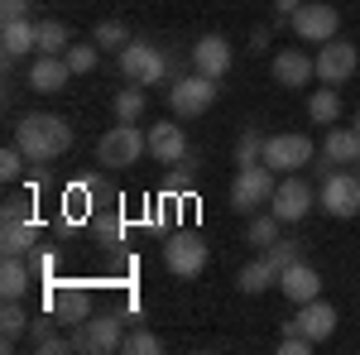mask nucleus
<instances>
[{"mask_svg":"<svg viewBox=\"0 0 360 355\" xmlns=\"http://www.w3.org/2000/svg\"><path fill=\"white\" fill-rule=\"evenodd\" d=\"M0 53H5V63H20V58L39 53V25H29V20H0Z\"/></svg>","mask_w":360,"mask_h":355,"instance_id":"obj_20","label":"nucleus"},{"mask_svg":"<svg viewBox=\"0 0 360 355\" xmlns=\"http://www.w3.org/2000/svg\"><path fill=\"white\" fill-rule=\"evenodd\" d=\"M274 188H278V173L269 164L236 168V183H231V207H236L240 217H255L259 207H269Z\"/></svg>","mask_w":360,"mask_h":355,"instance_id":"obj_4","label":"nucleus"},{"mask_svg":"<svg viewBox=\"0 0 360 355\" xmlns=\"http://www.w3.org/2000/svg\"><path fill=\"white\" fill-rule=\"evenodd\" d=\"M34 351H44V355H68V351H72V336H53V331H49L44 341H34Z\"/></svg>","mask_w":360,"mask_h":355,"instance_id":"obj_38","label":"nucleus"},{"mask_svg":"<svg viewBox=\"0 0 360 355\" xmlns=\"http://www.w3.org/2000/svg\"><path fill=\"white\" fill-rule=\"evenodd\" d=\"M312 207H317V192L307 188L298 173H283L278 188H274V197H269V212H274L283 226H298V221L312 217Z\"/></svg>","mask_w":360,"mask_h":355,"instance_id":"obj_9","label":"nucleus"},{"mask_svg":"<svg viewBox=\"0 0 360 355\" xmlns=\"http://www.w3.org/2000/svg\"><path fill=\"white\" fill-rule=\"evenodd\" d=\"M317 207L336 221H351L360 217V173H327L322 178V192H317Z\"/></svg>","mask_w":360,"mask_h":355,"instance_id":"obj_10","label":"nucleus"},{"mask_svg":"<svg viewBox=\"0 0 360 355\" xmlns=\"http://www.w3.org/2000/svg\"><path fill=\"white\" fill-rule=\"evenodd\" d=\"M278 231H283V221H278L274 212H255V217H250V226H245V240L255 250H269L278 240Z\"/></svg>","mask_w":360,"mask_h":355,"instance_id":"obj_27","label":"nucleus"},{"mask_svg":"<svg viewBox=\"0 0 360 355\" xmlns=\"http://www.w3.org/2000/svg\"><path fill=\"white\" fill-rule=\"evenodd\" d=\"M298 10H303V0H274V25H293V15H298Z\"/></svg>","mask_w":360,"mask_h":355,"instance_id":"obj_40","label":"nucleus"},{"mask_svg":"<svg viewBox=\"0 0 360 355\" xmlns=\"http://www.w3.org/2000/svg\"><path fill=\"white\" fill-rule=\"evenodd\" d=\"M188 63H193V72L221 82L226 72H231V63H236V53H231V44H226L221 34H202L193 44V53H188Z\"/></svg>","mask_w":360,"mask_h":355,"instance_id":"obj_14","label":"nucleus"},{"mask_svg":"<svg viewBox=\"0 0 360 355\" xmlns=\"http://www.w3.org/2000/svg\"><path fill=\"white\" fill-rule=\"evenodd\" d=\"M29 283H34L29 259H20V254H5V264H0V298L25 302V298H29Z\"/></svg>","mask_w":360,"mask_h":355,"instance_id":"obj_23","label":"nucleus"},{"mask_svg":"<svg viewBox=\"0 0 360 355\" xmlns=\"http://www.w3.org/2000/svg\"><path fill=\"white\" fill-rule=\"evenodd\" d=\"M278 293L293 302H312V298H322V273L312 269L307 259H298V264H288V269L278 273Z\"/></svg>","mask_w":360,"mask_h":355,"instance_id":"obj_18","label":"nucleus"},{"mask_svg":"<svg viewBox=\"0 0 360 355\" xmlns=\"http://www.w3.org/2000/svg\"><path fill=\"white\" fill-rule=\"evenodd\" d=\"M264 254H269V264L283 273L288 264H298V259H303V245H293V240H274V245L264 250Z\"/></svg>","mask_w":360,"mask_h":355,"instance_id":"obj_35","label":"nucleus"},{"mask_svg":"<svg viewBox=\"0 0 360 355\" xmlns=\"http://www.w3.org/2000/svg\"><path fill=\"white\" fill-rule=\"evenodd\" d=\"M5 221H34V202L29 197H5Z\"/></svg>","mask_w":360,"mask_h":355,"instance_id":"obj_36","label":"nucleus"},{"mask_svg":"<svg viewBox=\"0 0 360 355\" xmlns=\"http://www.w3.org/2000/svg\"><path fill=\"white\" fill-rule=\"evenodd\" d=\"M312 346H317V341H307L303 331H283V341H278V351H283V355H307Z\"/></svg>","mask_w":360,"mask_h":355,"instance_id":"obj_37","label":"nucleus"},{"mask_svg":"<svg viewBox=\"0 0 360 355\" xmlns=\"http://www.w3.org/2000/svg\"><path fill=\"white\" fill-rule=\"evenodd\" d=\"M49 312H53L63 327H82L86 317L96 312L91 288H82V283H53V288H49Z\"/></svg>","mask_w":360,"mask_h":355,"instance_id":"obj_13","label":"nucleus"},{"mask_svg":"<svg viewBox=\"0 0 360 355\" xmlns=\"http://www.w3.org/2000/svg\"><path fill=\"white\" fill-rule=\"evenodd\" d=\"M322 154L332 159L336 168H356L360 164V130H341V125H327V135H322Z\"/></svg>","mask_w":360,"mask_h":355,"instance_id":"obj_21","label":"nucleus"},{"mask_svg":"<svg viewBox=\"0 0 360 355\" xmlns=\"http://www.w3.org/2000/svg\"><path fill=\"white\" fill-rule=\"evenodd\" d=\"M72 44H68V29L58 25V20H44L39 25V53H68Z\"/></svg>","mask_w":360,"mask_h":355,"instance_id":"obj_32","label":"nucleus"},{"mask_svg":"<svg viewBox=\"0 0 360 355\" xmlns=\"http://www.w3.org/2000/svg\"><path fill=\"white\" fill-rule=\"evenodd\" d=\"M293 34L303 39V44H327L341 34V15H336V5L327 0H303V10L293 15Z\"/></svg>","mask_w":360,"mask_h":355,"instance_id":"obj_12","label":"nucleus"},{"mask_svg":"<svg viewBox=\"0 0 360 355\" xmlns=\"http://www.w3.org/2000/svg\"><path fill=\"white\" fill-rule=\"evenodd\" d=\"M25 149H20V144H5V154H0V178H5V183H20V178H25Z\"/></svg>","mask_w":360,"mask_h":355,"instance_id":"obj_34","label":"nucleus"},{"mask_svg":"<svg viewBox=\"0 0 360 355\" xmlns=\"http://www.w3.org/2000/svg\"><path fill=\"white\" fill-rule=\"evenodd\" d=\"M356 173H360V164H356Z\"/></svg>","mask_w":360,"mask_h":355,"instance_id":"obj_43","label":"nucleus"},{"mask_svg":"<svg viewBox=\"0 0 360 355\" xmlns=\"http://www.w3.org/2000/svg\"><path fill=\"white\" fill-rule=\"evenodd\" d=\"M250 164H264V139H259L255 125L240 130V139H236V168H250Z\"/></svg>","mask_w":360,"mask_h":355,"instance_id":"obj_30","label":"nucleus"},{"mask_svg":"<svg viewBox=\"0 0 360 355\" xmlns=\"http://www.w3.org/2000/svg\"><path fill=\"white\" fill-rule=\"evenodd\" d=\"M207 259H212V250L197 231H173L164 240V269L178 273V278H197L207 269Z\"/></svg>","mask_w":360,"mask_h":355,"instance_id":"obj_6","label":"nucleus"},{"mask_svg":"<svg viewBox=\"0 0 360 355\" xmlns=\"http://www.w3.org/2000/svg\"><path fill=\"white\" fill-rule=\"evenodd\" d=\"M307 115H312V125H336L341 120V91L322 82V91L307 96Z\"/></svg>","mask_w":360,"mask_h":355,"instance_id":"obj_26","label":"nucleus"},{"mask_svg":"<svg viewBox=\"0 0 360 355\" xmlns=\"http://www.w3.org/2000/svg\"><path fill=\"white\" fill-rule=\"evenodd\" d=\"M68 77H72V67H68L63 53H39L34 63H29V91H39V96L68 91Z\"/></svg>","mask_w":360,"mask_h":355,"instance_id":"obj_16","label":"nucleus"},{"mask_svg":"<svg viewBox=\"0 0 360 355\" xmlns=\"http://www.w3.org/2000/svg\"><path fill=\"white\" fill-rule=\"evenodd\" d=\"M120 351H125V355H159V351H164V341H159L149 327H139V331H130V336L120 341Z\"/></svg>","mask_w":360,"mask_h":355,"instance_id":"obj_33","label":"nucleus"},{"mask_svg":"<svg viewBox=\"0 0 360 355\" xmlns=\"http://www.w3.org/2000/svg\"><path fill=\"white\" fill-rule=\"evenodd\" d=\"M288 331H303L307 341H317V346H322V341H327V336L336 331V307H332L327 298L298 302V317L288 322Z\"/></svg>","mask_w":360,"mask_h":355,"instance_id":"obj_17","label":"nucleus"},{"mask_svg":"<svg viewBox=\"0 0 360 355\" xmlns=\"http://www.w3.org/2000/svg\"><path fill=\"white\" fill-rule=\"evenodd\" d=\"M317 82H327V86H341V82H351L356 77V67H360V49L351 44V39H327V44H317Z\"/></svg>","mask_w":360,"mask_h":355,"instance_id":"obj_8","label":"nucleus"},{"mask_svg":"<svg viewBox=\"0 0 360 355\" xmlns=\"http://www.w3.org/2000/svg\"><path fill=\"white\" fill-rule=\"evenodd\" d=\"M34 245H39V226L34 221H5L0 226V254H34Z\"/></svg>","mask_w":360,"mask_h":355,"instance_id":"obj_24","label":"nucleus"},{"mask_svg":"<svg viewBox=\"0 0 360 355\" xmlns=\"http://www.w3.org/2000/svg\"><path fill=\"white\" fill-rule=\"evenodd\" d=\"M269 44H274V25H255L250 29V49H255V53H264Z\"/></svg>","mask_w":360,"mask_h":355,"instance_id":"obj_39","label":"nucleus"},{"mask_svg":"<svg viewBox=\"0 0 360 355\" xmlns=\"http://www.w3.org/2000/svg\"><path fill=\"white\" fill-rule=\"evenodd\" d=\"M34 327V317L25 312V302H15V298H5V312H0V346L5 351H15L20 346V336Z\"/></svg>","mask_w":360,"mask_h":355,"instance_id":"obj_25","label":"nucleus"},{"mask_svg":"<svg viewBox=\"0 0 360 355\" xmlns=\"http://www.w3.org/2000/svg\"><path fill=\"white\" fill-rule=\"evenodd\" d=\"M149 159H159V164H183L188 159V135H183L178 120L149 125Z\"/></svg>","mask_w":360,"mask_h":355,"instance_id":"obj_19","label":"nucleus"},{"mask_svg":"<svg viewBox=\"0 0 360 355\" xmlns=\"http://www.w3.org/2000/svg\"><path fill=\"white\" fill-rule=\"evenodd\" d=\"M15 144L25 149L29 164H39V168L58 164L72 149V125L63 115H53V110H29V115L15 120Z\"/></svg>","mask_w":360,"mask_h":355,"instance_id":"obj_1","label":"nucleus"},{"mask_svg":"<svg viewBox=\"0 0 360 355\" xmlns=\"http://www.w3.org/2000/svg\"><path fill=\"white\" fill-rule=\"evenodd\" d=\"M269 72H274V82H278V86H288V91H303V86L317 77V58H312V53H298V44H293V49H278V53H274Z\"/></svg>","mask_w":360,"mask_h":355,"instance_id":"obj_15","label":"nucleus"},{"mask_svg":"<svg viewBox=\"0 0 360 355\" xmlns=\"http://www.w3.org/2000/svg\"><path fill=\"white\" fill-rule=\"evenodd\" d=\"M144 106H149V86H135V82L111 96L115 120H139V115H144Z\"/></svg>","mask_w":360,"mask_h":355,"instance_id":"obj_28","label":"nucleus"},{"mask_svg":"<svg viewBox=\"0 0 360 355\" xmlns=\"http://www.w3.org/2000/svg\"><path fill=\"white\" fill-rule=\"evenodd\" d=\"M68 67H72V77H86V72H96V63H101V49H96V39L91 44H72L68 49Z\"/></svg>","mask_w":360,"mask_h":355,"instance_id":"obj_31","label":"nucleus"},{"mask_svg":"<svg viewBox=\"0 0 360 355\" xmlns=\"http://www.w3.org/2000/svg\"><path fill=\"white\" fill-rule=\"evenodd\" d=\"M356 130H360V110H356Z\"/></svg>","mask_w":360,"mask_h":355,"instance_id":"obj_42","label":"nucleus"},{"mask_svg":"<svg viewBox=\"0 0 360 355\" xmlns=\"http://www.w3.org/2000/svg\"><path fill=\"white\" fill-rule=\"evenodd\" d=\"M217 91H221V82L217 77H202V72L173 77V86H168V110L178 120H197V115H207V110L217 106Z\"/></svg>","mask_w":360,"mask_h":355,"instance_id":"obj_3","label":"nucleus"},{"mask_svg":"<svg viewBox=\"0 0 360 355\" xmlns=\"http://www.w3.org/2000/svg\"><path fill=\"white\" fill-rule=\"evenodd\" d=\"M91 39H96V49H101V53H120V49H130V44H135V39H130V29L120 25V20H101Z\"/></svg>","mask_w":360,"mask_h":355,"instance_id":"obj_29","label":"nucleus"},{"mask_svg":"<svg viewBox=\"0 0 360 355\" xmlns=\"http://www.w3.org/2000/svg\"><path fill=\"white\" fill-rule=\"evenodd\" d=\"M312 154H317V149H312V139L298 135V130L264 139V164L274 168L278 178H283V173H298V168H307V164H312Z\"/></svg>","mask_w":360,"mask_h":355,"instance_id":"obj_11","label":"nucleus"},{"mask_svg":"<svg viewBox=\"0 0 360 355\" xmlns=\"http://www.w3.org/2000/svg\"><path fill=\"white\" fill-rule=\"evenodd\" d=\"M236 288H240L245 298H259V293L278 288V269L269 264V254H264V250H259V259H250L245 269L236 273Z\"/></svg>","mask_w":360,"mask_h":355,"instance_id":"obj_22","label":"nucleus"},{"mask_svg":"<svg viewBox=\"0 0 360 355\" xmlns=\"http://www.w3.org/2000/svg\"><path fill=\"white\" fill-rule=\"evenodd\" d=\"M120 341H125V331H120L115 312H91L82 327H72V351L82 355H111L120 351Z\"/></svg>","mask_w":360,"mask_h":355,"instance_id":"obj_7","label":"nucleus"},{"mask_svg":"<svg viewBox=\"0 0 360 355\" xmlns=\"http://www.w3.org/2000/svg\"><path fill=\"white\" fill-rule=\"evenodd\" d=\"M0 20H29V0H0Z\"/></svg>","mask_w":360,"mask_h":355,"instance_id":"obj_41","label":"nucleus"},{"mask_svg":"<svg viewBox=\"0 0 360 355\" xmlns=\"http://www.w3.org/2000/svg\"><path fill=\"white\" fill-rule=\"evenodd\" d=\"M144 154H149V130H139L135 120H115V130L96 139L101 168H135Z\"/></svg>","mask_w":360,"mask_h":355,"instance_id":"obj_2","label":"nucleus"},{"mask_svg":"<svg viewBox=\"0 0 360 355\" xmlns=\"http://www.w3.org/2000/svg\"><path fill=\"white\" fill-rule=\"evenodd\" d=\"M120 72H125V82H135V86H159L173 77V63H168L164 49H154V44H130V49H120Z\"/></svg>","mask_w":360,"mask_h":355,"instance_id":"obj_5","label":"nucleus"}]
</instances>
